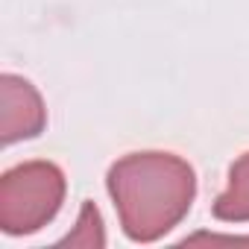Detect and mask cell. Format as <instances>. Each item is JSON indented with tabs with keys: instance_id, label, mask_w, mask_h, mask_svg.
I'll return each mask as SVG.
<instances>
[{
	"instance_id": "obj_1",
	"label": "cell",
	"mask_w": 249,
	"mask_h": 249,
	"mask_svg": "<svg viewBox=\"0 0 249 249\" xmlns=\"http://www.w3.org/2000/svg\"><path fill=\"white\" fill-rule=\"evenodd\" d=\"M106 188L123 234L132 243H156L188 217L196 199V170L176 153L135 150L108 167Z\"/></svg>"
},
{
	"instance_id": "obj_2",
	"label": "cell",
	"mask_w": 249,
	"mask_h": 249,
	"mask_svg": "<svg viewBox=\"0 0 249 249\" xmlns=\"http://www.w3.org/2000/svg\"><path fill=\"white\" fill-rule=\"evenodd\" d=\"M65 173L56 161L36 159L15 164L0 176V231L24 237L56 220L65 202Z\"/></svg>"
},
{
	"instance_id": "obj_3",
	"label": "cell",
	"mask_w": 249,
	"mask_h": 249,
	"mask_svg": "<svg viewBox=\"0 0 249 249\" xmlns=\"http://www.w3.org/2000/svg\"><path fill=\"white\" fill-rule=\"evenodd\" d=\"M44 126L47 108L38 88L18 73H3L0 76V141L3 147L38 138Z\"/></svg>"
},
{
	"instance_id": "obj_4",
	"label": "cell",
	"mask_w": 249,
	"mask_h": 249,
	"mask_svg": "<svg viewBox=\"0 0 249 249\" xmlns=\"http://www.w3.org/2000/svg\"><path fill=\"white\" fill-rule=\"evenodd\" d=\"M211 214L220 223H249V150L229 164L226 188L217 194Z\"/></svg>"
}]
</instances>
